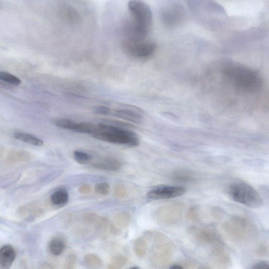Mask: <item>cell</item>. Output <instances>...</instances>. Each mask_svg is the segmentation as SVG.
<instances>
[{"label":"cell","instance_id":"obj_29","mask_svg":"<svg viewBox=\"0 0 269 269\" xmlns=\"http://www.w3.org/2000/svg\"><path fill=\"white\" fill-rule=\"evenodd\" d=\"M114 194L116 197L119 198H125L127 194L125 186L122 184L116 185L114 189Z\"/></svg>","mask_w":269,"mask_h":269},{"label":"cell","instance_id":"obj_34","mask_svg":"<svg viewBox=\"0 0 269 269\" xmlns=\"http://www.w3.org/2000/svg\"><path fill=\"white\" fill-rule=\"evenodd\" d=\"M42 268H54L55 267L54 266H52L51 264L48 263H46L44 264H43V265H42Z\"/></svg>","mask_w":269,"mask_h":269},{"label":"cell","instance_id":"obj_23","mask_svg":"<svg viewBox=\"0 0 269 269\" xmlns=\"http://www.w3.org/2000/svg\"><path fill=\"white\" fill-rule=\"evenodd\" d=\"M76 122L66 119H58L54 121L53 123L58 127L63 129L73 131Z\"/></svg>","mask_w":269,"mask_h":269},{"label":"cell","instance_id":"obj_18","mask_svg":"<svg viewBox=\"0 0 269 269\" xmlns=\"http://www.w3.org/2000/svg\"><path fill=\"white\" fill-rule=\"evenodd\" d=\"M193 172L187 170H177L172 172V178L177 182L189 183L194 181L195 179Z\"/></svg>","mask_w":269,"mask_h":269},{"label":"cell","instance_id":"obj_25","mask_svg":"<svg viewBox=\"0 0 269 269\" xmlns=\"http://www.w3.org/2000/svg\"><path fill=\"white\" fill-rule=\"evenodd\" d=\"M127 263V259L123 256L113 257L108 267L109 269H119L123 267Z\"/></svg>","mask_w":269,"mask_h":269},{"label":"cell","instance_id":"obj_13","mask_svg":"<svg viewBox=\"0 0 269 269\" xmlns=\"http://www.w3.org/2000/svg\"><path fill=\"white\" fill-rule=\"evenodd\" d=\"M29 155L26 152L17 150L11 152L7 157L6 162L9 165L18 164L29 159Z\"/></svg>","mask_w":269,"mask_h":269},{"label":"cell","instance_id":"obj_22","mask_svg":"<svg viewBox=\"0 0 269 269\" xmlns=\"http://www.w3.org/2000/svg\"><path fill=\"white\" fill-rule=\"evenodd\" d=\"M165 18L167 22H168L169 23H176L180 20L181 17V12L178 8H173L172 9L169 10L166 12L165 14Z\"/></svg>","mask_w":269,"mask_h":269},{"label":"cell","instance_id":"obj_27","mask_svg":"<svg viewBox=\"0 0 269 269\" xmlns=\"http://www.w3.org/2000/svg\"><path fill=\"white\" fill-rule=\"evenodd\" d=\"M95 191L100 195L106 196L110 192V186L107 183H99L95 186Z\"/></svg>","mask_w":269,"mask_h":269},{"label":"cell","instance_id":"obj_9","mask_svg":"<svg viewBox=\"0 0 269 269\" xmlns=\"http://www.w3.org/2000/svg\"><path fill=\"white\" fill-rule=\"evenodd\" d=\"M186 193L182 187L163 186L151 190L147 193V197L153 200H166L180 197Z\"/></svg>","mask_w":269,"mask_h":269},{"label":"cell","instance_id":"obj_20","mask_svg":"<svg viewBox=\"0 0 269 269\" xmlns=\"http://www.w3.org/2000/svg\"><path fill=\"white\" fill-rule=\"evenodd\" d=\"M0 80L14 86H19L21 83V80L18 77L6 72H0Z\"/></svg>","mask_w":269,"mask_h":269},{"label":"cell","instance_id":"obj_7","mask_svg":"<svg viewBox=\"0 0 269 269\" xmlns=\"http://www.w3.org/2000/svg\"><path fill=\"white\" fill-rule=\"evenodd\" d=\"M183 209L180 204H173L161 207L157 210L156 219L162 226H171L180 223Z\"/></svg>","mask_w":269,"mask_h":269},{"label":"cell","instance_id":"obj_11","mask_svg":"<svg viewBox=\"0 0 269 269\" xmlns=\"http://www.w3.org/2000/svg\"><path fill=\"white\" fill-rule=\"evenodd\" d=\"M16 257V253L11 245H4L0 250V268H9L14 263Z\"/></svg>","mask_w":269,"mask_h":269},{"label":"cell","instance_id":"obj_30","mask_svg":"<svg viewBox=\"0 0 269 269\" xmlns=\"http://www.w3.org/2000/svg\"><path fill=\"white\" fill-rule=\"evenodd\" d=\"M76 256L74 253H70L67 256L65 263V268L73 269L75 267L76 264Z\"/></svg>","mask_w":269,"mask_h":269},{"label":"cell","instance_id":"obj_6","mask_svg":"<svg viewBox=\"0 0 269 269\" xmlns=\"http://www.w3.org/2000/svg\"><path fill=\"white\" fill-rule=\"evenodd\" d=\"M173 248L170 242L161 235H157L155 244L152 252L151 261L157 267L168 264L173 258Z\"/></svg>","mask_w":269,"mask_h":269},{"label":"cell","instance_id":"obj_32","mask_svg":"<svg viewBox=\"0 0 269 269\" xmlns=\"http://www.w3.org/2000/svg\"><path fill=\"white\" fill-rule=\"evenodd\" d=\"M92 191V188L89 184H83L81 185L79 189V192L81 194H90Z\"/></svg>","mask_w":269,"mask_h":269},{"label":"cell","instance_id":"obj_1","mask_svg":"<svg viewBox=\"0 0 269 269\" xmlns=\"http://www.w3.org/2000/svg\"><path fill=\"white\" fill-rule=\"evenodd\" d=\"M121 122L111 120L96 124L92 137L102 141L127 147H136L140 144L138 136L124 127Z\"/></svg>","mask_w":269,"mask_h":269},{"label":"cell","instance_id":"obj_3","mask_svg":"<svg viewBox=\"0 0 269 269\" xmlns=\"http://www.w3.org/2000/svg\"><path fill=\"white\" fill-rule=\"evenodd\" d=\"M223 73L233 85L243 91L255 92L262 86L259 74L244 66L228 65L223 68Z\"/></svg>","mask_w":269,"mask_h":269},{"label":"cell","instance_id":"obj_15","mask_svg":"<svg viewBox=\"0 0 269 269\" xmlns=\"http://www.w3.org/2000/svg\"><path fill=\"white\" fill-rule=\"evenodd\" d=\"M51 201L57 206H64L67 204L69 200V194L65 189L57 190L51 196Z\"/></svg>","mask_w":269,"mask_h":269},{"label":"cell","instance_id":"obj_33","mask_svg":"<svg viewBox=\"0 0 269 269\" xmlns=\"http://www.w3.org/2000/svg\"><path fill=\"white\" fill-rule=\"evenodd\" d=\"M252 268L255 269H267L269 268V264L265 262H261L255 264Z\"/></svg>","mask_w":269,"mask_h":269},{"label":"cell","instance_id":"obj_8","mask_svg":"<svg viewBox=\"0 0 269 269\" xmlns=\"http://www.w3.org/2000/svg\"><path fill=\"white\" fill-rule=\"evenodd\" d=\"M110 114L121 120L136 124L141 123L144 119L142 110L132 105L126 104L120 108L111 109Z\"/></svg>","mask_w":269,"mask_h":269},{"label":"cell","instance_id":"obj_5","mask_svg":"<svg viewBox=\"0 0 269 269\" xmlns=\"http://www.w3.org/2000/svg\"><path fill=\"white\" fill-rule=\"evenodd\" d=\"M123 49L128 56L134 59L145 60L153 56L157 49L153 42L145 39L126 38L123 42Z\"/></svg>","mask_w":269,"mask_h":269},{"label":"cell","instance_id":"obj_4","mask_svg":"<svg viewBox=\"0 0 269 269\" xmlns=\"http://www.w3.org/2000/svg\"><path fill=\"white\" fill-rule=\"evenodd\" d=\"M227 191L233 201L245 206L258 208L263 204L259 193L247 183H233L228 187Z\"/></svg>","mask_w":269,"mask_h":269},{"label":"cell","instance_id":"obj_28","mask_svg":"<svg viewBox=\"0 0 269 269\" xmlns=\"http://www.w3.org/2000/svg\"><path fill=\"white\" fill-rule=\"evenodd\" d=\"M84 219L87 223L92 225H98L100 224L101 217L97 214L93 213H88L85 214Z\"/></svg>","mask_w":269,"mask_h":269},{"label":"cell","instance_id":"obj_31","mask_svg":"<svg viewBox=\"0 0 269 269\" xmlns=\"http://www.w3.org/2000/svg\"><path fill=\"white\" fill-rule=\"evenodd\" d=\"M93 112L99 115H107L110 114L111 109L105 106H98L94 109Z\"/></svg>","mask_w":269,"mask_h":269},{"label":"cell","instance_id":"obj_14","mask_svg":"<svg viewBox=\"0 0 269 269\" xmlns=\"http://www.w3.org/2000/svg\"><path fill=\"white\" fill-rule=\"evenodd\" d=\"M66 247V241L61 237H55L50 242L49 248L50 252L55 256L60 255Z\"/></svg>","mask_w":269,"mask_h":269},{"label":"cell","instance_id":"obj_12","mask_svg":"<svg viewBox=\"0 0 269 269\" xmlns=\"http://www.w3.org/2000/svg\"><path fill=\"white\" fill-rule=\"evenodd\" d=\"M13 137L19 141L35 146H42L44 145V142L39 137L22 132H16L13 134Z\"/></svg>","mask_w":269,"mask_h":269},{"label":"cell","instance_id":"obj_17","mask_svg":"<svg viewBox=\"0 0 269 269\" xmlns=\"http://www.w3.org/2000/svg\"><path fill=\"white\" fill-rule=\"evenodd\" d=\"M130 221V214L126 212H122L115 216L113 224L121 230L127 228Z\"/></svg>","mask_w":269,"mask_h":269},{"label":"cell","instance_id":"obj_10","mask_svg":"<svg viewBox=\"0 0 269 269\" xmlns=\"http://www.w3.org/2000/svg\"><path fill=\"white\" fill-rule=\"evenodd\" d=\"M121 161L112 157L104 158L92 163L93 167L107 171H118L121 169Z\"/></svg>","mask_w":269,"mask_h":269},{"label":"cell","instance_id":"obj_2","mask_svg":"<svg viewBox=\"0 0 269 269\" xmlns=\"http://www.w3.org/2000/svg\"><path fill=\"white\" fill-rule=\"evenodd\" d=\"M128 7L131 18L127 38L146 39L153 21L149 6L142 0H130Z\"/></svg>","mask_w":269,"mask_h":269},{"label":"cell","instance_id":"obj_16","mask_svg":"<svg viewBox=\"0 0 269 269\" xmlns=\"http://www.w3.org/2000/svg\"><path fill=\"white\" fill-rule=\"evenodd\" d=\"M191 232L196 240L202 244H207L212 240L211 234L207 230L198 228H193Z\"/></svg>","mask_w":269,"mask_h":269},{"label":"cell","instance_id":"obj_21","mask_svg":"<svg viewBox=\"0 0 269 269\" xmlns=\"http://www.w3.org/2000/svg\"><path fill=\"white\" fill-rule=\"evenodd\" d=\"M84 262L92 267H100L102 266L103 262L100 257L93 253L86 254L84 258Z\"/></svg>","mask_w":269,"mask_h":269},{"label":"cell","instance_id":"obj_19","mask_svg":"<svg viewBox=\"0 0 269 269\" xmlns=\"http://www.w3.org/2000/svg\"><path fill=\"white\" fill-rule=\"evenodd\" d=\"M147 244L143 238H139L135 240L133 244V250L137 258L142 259L147 252Z\"/></svg>","mask_w":269,"mask_h":269},{"label":"cell","instance_id":"obj_26","mask_svg":"<svg viewBox=\"0 0 269 269\" xmlns=\"http://www.w3.org/2000/svg\"><path fill=\"white\" fill-rule=\"evenodd\" d=\"M200 209L197 206H193L189 209L187 215L190 220L197 221L200 219Z\"/></svg>","mask_w":269,"mask_h":269},{"label":"cell","instance_id":"obj_24","mask_svg":"<svg viewBox=\"0 0 269 269\" xmlns=\"http://www.w3.org/2000/svg\"><path fill=\"white\" fill-rule=\"evenodd\" d=\"M74 156L76 161L80 164H87L92 160V156L83 151L75 150Z\"/></svg>","mask_w":269,"mask_h":269}]
</instances>
